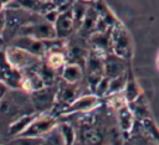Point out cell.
I'll use <instances>...</instances> for the list:
<instances>
[{"label": "cell", "mask_w": 159, "mask_h": 145, "mask_svg": "<svg viewBox=\"0 0 159 145\" xmlns=\"http://www.w3.org/2000/svg\"><path fill=\"white\" fill-rule=\"evenodd\" d=\"M5 53L9 62L20 72L39 71L40 66L43 62L41 56H37L35 53H31L24 48L12 45H7V47L5 48Z\"/></svg>", "instance_id": "cell-1"}, {"label": "cell", "mask_w": 159, "mask_h": 145, "mask_svg": "<svg viewBox=\"0 0 159 145\" xmlns=\"http://www.w3.org/2000/svg\"><path fill=\"white\" fill-rule=\"evenodd\" d=\"M16 36H29V37H34L41 41L52 40L57 37L55 25L47 21L43 16H40L39 19L21 26Z\"/></svg>", "instance_id": "cell-2"}, {"label": "cell", "mask_w": 159, "mask_h": 145, "mask_svg": "<svg viewBox=\"0 0 159 145\" xmlns=\"http://www.w3.org/2000/svg\"><path fill=\"white\" fill-rule=\"evenodd\" d=\"M112 52L120 56L124 59H129L132 56V40L128 31L118 22L111 31Z\"/></svg>", "instance_id": "cell-3"}, {"label": "cell", "mask_w": 159, "mask_h": 145, "mask_svg": "<svg viewBox=\"0 0 159 145\" xmlns=\"http://www.w3.org/2000/svg\"><path fill=\"white\" fill-rule=\"evenodd\" d=\"M56 92H57V84L45 86L31 93L30 99L34 109L37 113H47L52 110L56 103Z\"/></svg>", "instance_id": "cell-4"}, {"label": "cell", "mask_w": 159, "mask_h": 145, "mask_svg": "<svg viewBox=\"0 0 159 145\" xmlns=\"http://www.w3.org/2000/svg\"><path fill=\"white\" fill-rule=\"evenodd\" d=\"M56 118L47 113H39L32 123L27 126V129L21 134L24 136H34V138H42L46 133H48L52 128H55Z\"/></svg>", "instance_id": "cell-5"}, {"label": "cell", "mask_w": 159, "mask_h": 145, "mask_svg": "<svg viewBox=\"0 0 159 145\" xmlns=\"http://www.w3.org/2000/svg\"><path fill=\"white\" fill-rule=\"evenodd\" d=\"M81 94H80V86H78V83H68V82H65L62 79L61 83H57L55 107L58 105V108H61V112H62L66 107H68Z\"/></svg>", "instance_id": "cell-6"}, {"label": "cell", "mask_w": 159, "mask_h": 145, "mask_svg": "<svg viewBox=\"0 0 159 145\" xmlns=\"http://www.w3.org/2000/svg\"><path fill=\"white\" fill-rule=\"evenodd\" d=\"M98 95L87 94V95H80L77 97L68 107H66L60 114H73V113H87L97 107L98 104Z\"/></svg>", "instance_id": "cell-7"}, {"label": "cell", "mask_w": 159, "mask_h": 145, "mask_svg": "<svg viewBox=\"0 0 159 145\" xmlns=\"http://www.w3.org/2000/svg\"><path fill=\"white\" fill-rule=\"evenodd\" d=\"M128 71L127 68V59L122 58L120 56L108 52L104 56V76L109 79L118 77Z\"/></svg>", "instance_id": "cell-8"}, {"label": "cell", "mask_w": 159, "mask_h": 145, "mask_svg": "<svg viewBox=\"0 0 159 145\" xmlns=\"http://www.w3.org/2000/svg\"><path fill=\"white\" fill-rule=\"evenodd\" d=\"M53 25H55L56 35L58 38H66L67 36H70L76 27L72 9L70 7L65 11H61L58 14L56 21L53 22Z\"/></svg>", "instance_id": "cell-9"}, {"label": "cell", "mask_w": 159, "mask_h": 145, "mask_svg": "<svg viewBox=\"0 0 159 145\" xmlns=\"http://www.w3.org/2000/svg\"><path fill=\"white\" fill-rule=\"evenodd\" d=\"M9 45L24 48V50H26L31 53H35L37 56H41V57H43V55H45V42L41 40H37V38H34V37L15 36L9 42Z\"/></svg>", "instance_id": "cell-10"}, {"label": "cell", "mask_w": 159, "mask_h": 145, "mask_svg": "<svg viewBox=\"0 0 159 145\" xmlns=\"http://www.w3.org/2000/svg\"><path fill=\"white\" fill-rule=\"evenodd\" d=\"M45 87V83L39 73V71H25L21 72L20 89L27 94L34 93L35 90Z\"/></svg>", "instance_id": "cell-11"}, {"label": "cell", "mask_w": 159, "mask_h": 145, "mask_svg": "<svg viewBox=\"0 0 159 145\" xmlns=\"http://www.w3.org/2000/svg\"><path fill=\"white\" fill-rule=\"evenodd\" d=\"M117 115H118V124H119L120 130L123 133H130L134 129V124L137 123V119H135L132 109L129 108L128 103H125L118 108Z\"/></svg>", "instance_id": "cell-12"}, {"label": "cell", "mask_w": 159, "mask_h": 145, "mask_svg": "<svg viewBox=\"0 0 159 145\" xmlns=\"http://www.w3.org/2000/svg\"><path fill=\"white\" fill-rule=\"evenodd\" d=\"M39 113L37 112H32V113H26L24 115H20L19 118H16L15 120H12L9 126H7V133L12 136H19L21 135L26 129L27 126L32 123V120L36 118Z\"/></svg>", "instance_id": "cell-13"}, {"label": "cell", "mask_w": 159, "mask_h": 145, "mask_svg": "<svg viewBox=\"0 0 159 145\" xmlns=\"http://www.w3.org/2000/svg\"><path fill=\"white\" fill-rule=\"evenodd\" d=\"M61 79L68 83H80L84 77L83 66L73 62H67L61 72Z\"/></svg>", "instance_id": "cell-14"}, {"label": "cell", "mask_w": 159, "mask_h": 145, "mask_svg": "<svg viewBox=\"0 0 159 145\" xmlns=\"http://www.w3.org/2000/svg\"><path fill=\"white\" fill-rule=\"evenodd\" d=\"M123 94H124V98H125L127 103L133 102L134 99H137L139 95L143 94L142 93V89H140L137 79L132 74L130 69H128V76H127L125 86H124V89H123Z\"/></svg>", "instance_id": "cell-15"}, {"label": "cell", "mask_w": 159, "mask_h": 145, "mask_svg": "<svg viewBox=\"0 0 159 145\" xmlns=\"http://www.w3.org/2000/svg\"><path fill=\"white\" fill-rule=\"evenodd\" d=\"M129 108L132 109L134 116L137 120H142V119H145V118H149L150 114H149V109H148V105H147V102L142 95H139L137 99H134L133 102H129L128 103Z\"/></svg>", "instance_id": "cell-16"}, {"label": "cell", "mask_w": 159, "mask_h": 145, "mask_svg": "<svg viewBox=\"0 0 159 145\" xmlns=\"http://www.w3.org/2000/svg\"><path fill=\"white\" fill-rule=\"evenodd\" d=\"M127 76H128V71L118 77H114L112 79H109V88H108V94H116V93H120L124 89L125 86V81H127Z\"/></svg>", "instance_id": "cell-17"}, {"label": "cell", "mask_w": 159, "mask_h": 145, "mask_svg": "<svg viewBox=\"0 0 159 145\" xmlns=\"http://www.w3.org/2000/svg\"><path fill=\"white\" fill-rule=\"evenodd\" d=\"M42 139H43L45 144H65V139H63V136L60 131L58 125H56L48 133H46L42 136Z\"/></svg>", "instance_id": "cell-18"}, {"label": "cell", "mask_w": 159, "mask_h": 145, "mask_svg": "<svg viewBox=\"0 0 159 145\" xmlns=\"http://www.w3.org/2000/svg\"><path fill=\"white\" fill-rule=\"evenodd\" d=\"M58 128H60V131L65 139V144H72L75 143V139H76V133H75V128L68 124V123H61L58 124Z\"/></svg>", "instance_id": "cell-19"}, {"label": "cell", "mask_w": 159, "mask_h": 145, "mask_svg": "<svg viewBox=\"0 0 159 145\" xmlns=\"http://www.w3.org/2000/svg\"><path fill=\"white\" fill-rule=\"evenodd\" d=\"M139 121L142 124V129L147 133V135L150 136V138H153V139L157 138L158 141H159V130H158L157 125L154 124V121L150 119V116L149 118H145V119H142Z\"/></svg>", "instance_id": "cell-20"}, {"label": "cell", "mask_w": 159, "mask_h": 145, "mask_svg": "<svg viewBox=\"0 0 159 145\" xmlns=\"http://www.w3.org/2000/svg\"><path fill=\"white\" fill-rule=\"evenodd\" d=\"M6 27V10L5 7L0 10V33L2 35L4 30Z\"/></svg>", "instance_id": "cell-21"}, {"label": "cell", "mask_w": 159, "mask_h": 145, "mask_svg": "<svg viewBox=\"0 0 159 145\" xmlns=\"http://www.w3.org/2000/svg\"><path fill=\"white\" fill-rule=\"evenodd\" d=\"M10 90V88H9V86L4 82V81H1L0 79V100L7 94V92Z\"/></svg>", "instance_id": "cell-22"}, {"label": "cell", "mask_w": 159, "mask_h": 145, "mask_svg": "<svg viewBox=\"0 0 159 145\" xmlns=\"http://www.w3.org/2000/svg\"><path fill=\"white\" fill-rule=\"evenodd\" d=\"M6 47H7V42H6L5 38L2 37V35L0 33V51H5Z\"/></svg>", "instance_id": "cell-23"}, {"label": "cell", "mask_w": 159, "mask_h": 145, "mask_svg": "<svg viewBox=\"0 0 159 145\" xmlns=\"http://www.w3.org/2000/svg\"><path fill=\"white\" fill-rule=\"evenodd\" d=\"M0 1H1L2 4H4V6H6V5L9 4V2H11V1H14V0H0Z\"/></svg>", "instance_id": "cell-24"}, {"label": "cell", "mask_w": 159, "mask_h": 145, "mask_svg": "<svg viewBox=\"0 0 159 145\" xmlns=\"http://www.w3.org/2000/svg\"><path fill=\"white\" fill-rule=\"evenodd\" d=\"M81 1H89V2H96V1H98V0H81Z\"/></svg>", "instance_id": "cell-25"}, {"label": "cell", "mask_w": 159, "mask_h": 145, "mask_svg": "<svg viewBox=\"0 0 159 145\" xmlns=\"http://www.w3.org/2000/svg\"><path fill=\"white\" fill-rule=\"evenodd\" d=\"M4 7H5V6H4V4L0 1V10H1V9H4Z\"/></svg>", "instance_id": "cell-26"}, {"label": "cell", "mask_w": 159, "mask_h": 145, "mask_svg": "<svg viewBox=\"0 0 159 145\" xmlns=\"http://www.w3.org/2000/svg\"><path fill=\"white\" fill-rule=\"evenodd\" d=\"M158 67H159V56H158Z\"/></svg>", "instance_id": "cell-27"}]
</instances>
